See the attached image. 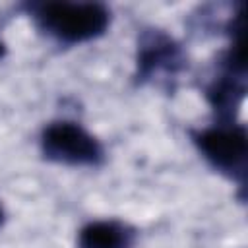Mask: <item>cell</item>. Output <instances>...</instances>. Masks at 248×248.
Here are the masks:
<instances>
[{
  "label": "cell",
  "mask_w": 248,
  "mask_h": 248,
  "mask_svg": "<svg viewBox=\"0 0 248 248\" xmlns=\"http://www.w3.org/2000/svg\"><path fill=\"white\" fill-rule=\"evenodd\" d=\"M0 223H2V209H0Z\"/></svg>",
  "instance_id": "5b68a950"
},
{
  "label": "cell",
  "mask_w": 248,
  "mask_h": 248,
  "mask_svg": "<svg viewBox=\"0 0 248 248\" xmlns=\"http://www.w3.org/2000/svg\"><path fill=\"white\" fill-rule=\"evenodd\" d=\"M43 27L66 43H79L101 35L108 23V12L101 4L50 2L39 8Z\"/></svg>",
  "instance_id": "6da1fadb"
},
{
  "label": "cell",
  "mask_w": 248,
  "mask_h": 248,
  "mask_svg": "<svg viewBox=\"0 0 248 248\" xmlns=\"http://www.w3.org/2000/svg\"><path fill=\"white\" fill-rule=\"evenodd\" d=\"M43 149L48 159L70 165H93L101 157L97 140L72 122L50 124L43 134Z\"/></svg>",
  "instance_id": "7a4b0ae2"
},
{
  "label": "cell",
  "mask_w": 248,
  "mask_h": 248,
  "mask_svg": "<svg viewBox=\"0 0 248 248\" xmlns=\"http://www.w3.org/2000/svg\"><path fill=\"white\" fill-rule=\"evenodd\" d=\"M205 157L223 170H242L246 159V136L240 128H213L198 136Z\"/></svg>",
  "instance_id": "3957f363"
},
{
  "label": "cell",
  "mask_w": 248,
  "mask_h": 248,
  "mask_svg": "<svg viewBox=\"0 0 248 248\" xmlns=\"http://www.w3.org/2000/svg\"><path fill=\"white\" fill-rule=\"evenodd\" d=\"M0 54H2V45H0Z\"/></svg>",
  "instance_id": "8992f818"
},
{
  "label": "cell",
  "mask_w": 248,
  "mask_h": 248,
  "mask_svg": "<svg viewBox=\"0 0 248 248\" xmlns=\"http://www.w3.org/2000/svg\"><path fill=\"white\" fill-rule=\"evenodd\" d=\"M132 232L114 221H97L79 232V248H128Z\"/></svg>",
  "instance_id": "277c9868"
}]
</instances>
